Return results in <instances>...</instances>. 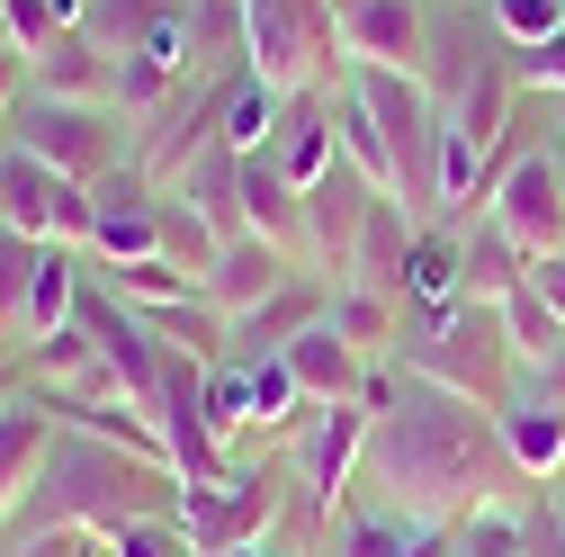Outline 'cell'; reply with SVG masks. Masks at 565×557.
<instances>
[{
	"label": "cell",
	"mask_w": 565,
	"mask_h": 557,
	"mask_svg": "<svg viewBox=\"0 0 565 557\" xmlns=\"http://www.w3.org/2000/svg\"><path fill=\"white\" fill-rule=\"evenodd\" d=\"M369 450H360V485H369V504H395L413 522H440L458 530L467 513L484 504H521V467L503 450V423H493V404L476 396H449L431 378H413V369H377L369 378Z\"/></svg>",
	"instance_id": "cell-1"
},
{
	"label": "cell",
	"mask_w": 565,
	"mask_h": 557,
	"mask_svg": "<svg viewBox=\"0 0 565 557\" xmlns=\"http://www.w3.org/2000/svg\"><path fill=\"white\" fill-rule=\"evenodd\" d=\"M189 485L171 459H135L117 441H90V432H63L54 423V450H45V476L28 495V530H126V522H180Z\"/></svg>",
	"instance_id": "cell-2"
},
{
	"label": "cell",
	"mask_w": 565,
	"mask_h": 557,
	"mask_svg": "<svg viewBox=\"0 0 565 557\" xmlns=\"http://www.w3.org/2000/svg\"><path fill=\"white\" fill-rule=\"evenodd\" d=\"M395 369L431 378L449 396H476V404H503L521 387V360H512V333H503V306H449V315H413L404 324V351Z\"/></svg>",
	"instance_id": "cell-3"
},
{
	"label": "cell",
	"mask_w": 565,
	"mask_h": 557,
	"mask_svg": "<svg viewBox=\"0 0 565 557\" xmlns=\"http://www.w3.org/2000/svg\"><path fill=\"white\" fill-rule=\"evenodd\" d=\"M10 145L36 154V162H54L73 189H99L117 162H135V126H126L117 108H90V99H45V91H28L19 117H10Z\"/></svg>",
	"instance_id": "cell-4"
},
{
	"label": "cell",
	"mask_w": 565,
	"mask_h": 557,
	"mask_svg": "<svg viewBox=\"0 0 565 557\" xmlns=\"http://www.w3.org/2000/svg\"><path fill=\"white\" fill-rule=\"evenodd\" d=\"M288 476L297 467H234L225 485H189V504H180V539L189 557H234V548H260L278 530V513H288Z\"/></svg>",
	"instance_id": "cell-5"
},
{
	"label": "cell",
	"mask_w": 565,
	"mask_h": 557,
	"mask_svg": "<svg viewBox=\"0 0 565 557\" xmlns=\"http://www.w3.org/2000/svg\"><path fill=\"white\" fill-rule=\"evenodd\" d=\"M0 225L28 234V243H73L90 252V189H73L54 162L0 145Z\"/></svg>",
	"instance_id": "cell-6"
},
{
	"label": "cell",
	"mask_w": 565,
	"mask_h": 557,
	"mask_svg": "<svg viewBox=\"0 0 565 557\" xmlns=\"http://www.w3.org/2000/svg\"><path fill=\"white\" fill-rule=\"evenodd\" d=\"M386 189L360 171V162H332L315 189H306V270L315 278H350V252H360V225H369V207H377Z\"/></svg>",
	"instance_id": "cell-7"
},
{
	"label": "cell",
	"mask_w": 565,
	"mask_h": 557,
	"mask_svg": "<svg viewBox=\"0 0 565 557\" xmlns=\"http://www.w3.org/2000/svg\"><path fill=\"white\" fill-rule=\"evenodd\" d=\"M484 217L503 225L530 261H539V252H565V162H556V154H521V162L503 171V189L484 198Z\"/></svg>",
	"instance_id": "cell-8"
},
{
	"label": "cell",
	"mask_w": 565,
	"mask_h": 557,
	"mask_svg": "<svg viewBox=\"0 0 565 557\" xmlns=\"http://www.w3.org/2000/svg\"><path fill=\"white\" fill-rule=\"evenodd\" d=\"M341 63H377V73H422V36H431V0H332Z\"/></svg>",
	"instance_id": "cell-9"
},
{
	"label": "cell",
	"mask_w": 565,
	"mask_h": 557,
	"mask_svg": "<svg viewBox=\"0 0 565 557\" xmlns=\"http://www.w3.org/2000/svg\"><path fill=\"white\" fill-rule=\"evenodd\" d=\"M360 450H369V404H315V423L297 432L288 467H297L306 495H323L341 513V495L360 485Z\"/></svg>",
	"instance_id": "cell-10"
},
{
	"label": "cell",
	"mask_w": 565,
	"mask_h": 557,
	"mask_svg": "<svg viewBox=\"0 0 565 557\" xmlns=\"http://www.w3.org/2000/svg\"><path fill=\"white\" fill-rule=\"evenodd\" d=\"M332 315V278H315V270H297L288 288H278L269 306H252V315H234V360L252 369V360H278L297 333H315Z\"/></svg>",
	"instance_id": "cell-11"
},
{
	"label": "cell",
	"mask_w": 565,
	"mask_h": 557,
	"mask_svg": "<svg viewBox=\"0 0 565 557\" xmlns=\"http://www.w3.org/2000/svg\"><path fill=\"white\" fill-rule=\"evenodd\" d=\"M28 82L45 99H90V108H117V54L90 45L82 28H54L36 54H28Z\"/></svg>",
	"instance_id": "cell-12"
},
{
	"label": "cell",
	"mask_w": 565,
	"mask_h": 557,
	"mask_svg": "<svg viewBox=\"0 0 565 557\" xmlns=\"http://www.w3.org/2000/svg\"><path fill=\"white\" fill-rule=\"evenodd\" d=\"M306 261L297 252H278V243H260V234H234L225 252H216V270H206V306L216 315H252V306H269L278 288H288Z\"/></svg>",
	"instance_id": "cell-13"
},
{
	"label": "cell",
	"mask_w": 565,
	"mask_h": 557,
	"mask_svg": "<svg viewBox=\"0 0 565 557\" xmlns=\"http://www.w3.org/2000/svg\"><path fill=\"white\" fill-rule=\"evenodd\" d=\"M278 369L297 378V396H306V404H360V396H369V378H377V369H369V360L332 333V315H323L315 333H297L288 351H278Z\"/></svg>",
	"instance_id": "cell-14"
},
{
	"label": "cell",
	"mask_w": 565,
	"mask_h": 557,
	"mask_svg": "<svg viewBox=\"0 0 565 557\" xmlns=\"http://www.w3.org/2000/svg\"><path fill=\"white\" fill-rule=\"evenodd\" d=\"M278 171H288L297 189H315L332 162H341V135H332V91H297L288 108H278V126H269V145H260Z\"/></svg>",
	"instance_id": "cell-15"
},
{
	"label": "cell",
	"mask_w": 565,
	"mask_h": 557,
	"mask_svg": "<svg viewBox=\"0 0 565 557\" xmlns=\"http://www.w3.org/2000/svg\"><path fill=\"white\" fill-rule=\"evenodd\" d=\"M171 198L189 207V217L206 225V234H216V243H234V234H252L243 225V154L225 145V135H216V145H206L180 180H171Z\"/></svg>",
	"instance_id": "cell-16"
},
{
	"label": "cell",
	"mask_w": 565,
	"mask_h": 557,
	"mask_svg": "<svg viewBox=\"0 0 565 557\" xmlns=\"http://www.w3.org/2000/svg\"><path fill=\"white\" fill-rule=\"evenodd\" d=\"M493 423H503V450H512V467H521L530 485L565 476V413H556L539 387H512L503 404H493Z\"/></svg>",
	"instance_id": "cell-17"
},
{
	"label": "cell",
	"mask_w": 565,
	"mask_h": 557,
	"mask_svg": "<svg viewBox=\"0 0 565 557\" xmlns=\"http://www.w3.org/2000/svg\"><path fill=\"white\" fill-rule=\"evenodd\" d=\"M458 278H467V306H503V297L530 288V252L493 217H467L458 225Z\"/></svg>",
	"instance_id": "cell-18"
},
{
	"label": "cell",
	"mask_w": 565,
	"mask_h": 557,
	"mask_svg": "<svg viewBox=\"0 0 565 557\" xmlns=\"http://www.w3.org/2000/svg\"><path fill=\"white\" fill-rule=\"evenodd\" d=\"M243 225H252L260 243H278V252L306 261V189L278 171L269 154H243Z\"/></svg>",
	"instance_id": "cell-19"
},
{
	"label": "cell",
	"mask_w": 565,
	"mask_h": 557,
	"mask_svg": "<svg viewBox=\"0 0 565 557\" xmlns=\"http://www.w3.org/2000/svg\"><path fill=\"white\" fill-rule=\"evenodd\" d=\"M422 225L404 217V198H377L369 225H360V252H350V288H377V297H404V261H413Z\"/></svg>",
	"instance_id": "cell-20"
},
{
	"label": "cell",
	"mask_w": 565,
	"mask_h": 557,
	"mask_svg": "<svg viewBox=\"0 0 565 557\" xmlns=\"http://www.w3.org/2000/svg\"><path fill=\"white\" fill-rule=\"evenodd\" d=\"M404 324H413V306L404 297H377V288H332V333L350 341V351H360L369 369H386L395 351H404Z\"/></svg>",
	"instance_id": "cell-21"
},
{
	"label": "cell",
	"mask_w": 565,
	"mask_h": 557,
	"mask_svg": "<svg viewBox=\"0 0 565 557\" xmlns=\"http://www.w3.org/2000/svg\"><path fill=\"white\" fill-rule=\"evenodd\" d=\"M422 530H440V522H413V513H395V504H341L332 513V557H404Z\"/></svg>",
	"instance_id": "cell-22"
},
{
	"label": "cell",
	"mask_w": 565,
	"mask_h": 557,
	"mask_svg": "<svg viewBox=\"0 0 565 557\" xmlns=\"http://www.w3.org/2000/svg\"><path fill=\"white\" fill-rule=\"evenodd\" d=\"M404 306H413V315H449V306H467V278H458V234L422 225V243H413V261H404Z\"/></svg>",
	"instance_id": "cell-23"
},
{
	"label": "cell",
	"mask_w": 565,
	"mask_h": 557,
	"mask_svg": "<svg viewBox=\"0 0 565 557\" xmlns=\"http://www.w3.org/2000/svg\"><path fill=\"white\" fill-rule=\"evenodd\" d=\"M99 288L117 297V306H135V315H153V306H180V297H198V278L180 270V261H162V252H145V261H108V270H90Z\"/></svg>",
	"instance_id": "cell-24"
},
{
	"label": "cell",
	"mask_w": 565,
	"mask_h": 557,
	"mask_svg": "<svg viewBox=\"0 0 565 557\" xmlns=\"http://www.w3.org/2000/svg\"><path fill=\"white\" fill-rule=\"evenodd\" d=\"M189 0H82V36L108 45V54H135L162 19H180Z\"/></svg>",
	"instance_id": "cell-25"
},
{
	"label": "cell",
	"mask_w": 565,
	"mask_h": 557,
	"mask_svg": "<svg viewBox=\"0 0 565 557\" xmlns=\"http://www.w3.org/2000/svg\"><path fill=\"white\" fill-rule=\"evenodd\" d=\"M503 333H512V360H521V378H530V369H547V360L565 351V315H556L539 288L503 297Z\"/></svg>",
	"instance_id": "cell-26"
},
{
	"label": "cell",
	"mask_w": 565,
	"mask_h": 557,
	"mask_svg": "<svg viewBox=\"0 0 565 557\" xmlns=\"http://www.w3.org/2000/svg\"><path fill=\"white\" fill-rule=\"evenodd\" d=\"M153 234H162V261H180V270L198 278V288H206V270H216V252H225V243H216V234H206V225L189 217V207L171 198V189L153 198Z\"/></svg>",
	"instance_id": "cell-27"
},
{
	"label": "cell",
	"mask_w": 565,
	"mask_h": 557,
	"mask_svg": "<svg viewBox=\"0 0 565 557\" xmlns=\"http://www.w3.org/2000/svg\"><path fill=\"white\" fill-rule=\"evenodd\" d=\"M278 108H288V99H278L269 82L243 73L234 99H225V145H234V154H260V145H269V126H278Z\"/></svg>",
	"instance_id": "cell-28"
},
{
	"label": "cell",
	"mask_w": 565,
	"mask_h": 557,
	"mask_svg": "<svg viewBox=\"0 0 565 557\" xmlns=\"http://www.w3.org/2000/svg\"><path fill=\"white\" fill-rule=\"evenodd\" d=\"M36 261H45V243H28V234L0 225V351H10V333H19V306H28Z\"/></svg>",
	"instance_id": "cell-29"
},
{
	"label": "cell",
	"mask_w": 565,
	"mask_h": 557,
	"mask_svg": "<svg viewBox=\"0 0 565 557\" xmlns=\"http://www.w3.org/2000/svg\"><path fill=\"white\" fill-rule=\"evenodd\" d=\"M530 504V495H521ZM521 504H484V513H467L449 539H458V557H521Z\"/></svg>",
	"instance_id": "cell-30"
},
{
	"label": "cell",
	"mask_w": 565,
	"mask_h": 557,
	"mask_svg": "<svg viewBox=\"0 0 565 557\" xmlns=\"http://www.w3.org/2000/svg\"><path fill=\"white\" fill-rule=\"evenodd\" d=\"M484 19H493L503 45H539V36L565 28V0H484Z\"/></svg>",
	"instance_id": "cell-31"
},
{
	"label": "cell",
	"mask_w": 565,
	"mask_h": 557,
	"mask_svg": "<svg viewBox=\"0 0 565 557\" xmlns=\"http://www.w3.org/2000/svg\"><path fill=\"white\" fill-rule=\"evenodd\" d=\"M99 557H189V539H180V522H126L99 539Z\"/></svg>",
	"instance_id": "cell-32"
},
{
	"label": "cell",
	"mask_w": 565,
	"mask_h": 557,
	"mask_svg": "<svg viewBox=\"0 0 565 557\" xmlns=\"http://www.w3.org/2000/svg\"><path fill=\"white\" fill-rule=\"evenodd\" d=\"M0 10H10V45H19V54H36V45L63 28V19L45 10V0H0Z\"/></svg>",
	"instance_id": "cell-33"
},
{
	"label": "cell",
	"mask_w": 565,
	"mask_h": 557,
	"mask_svg": "<svg viewBox=\"0 0 565 557\" xmlns=\"http://www.w3.org/2000/svg\"><path fill=\"white\" fill-rule=\"evenodd\" d=\"M28 91H36V82H28V54H19V45H0V145H10V117H19Z\"/></svg>",
	"instance_id": "cell-34"
},
{
	"label": "cell",
	"mask_w": 565,
	"mask_h": 557,
	"mask_svg": "<svg viewBox=\"0 0 565 557\" xmlns=\"http://www.w3.org/2000/svg\"><path fill=\"white\" fill-rule=\"evenodd\" d=\"M530 288H539V297L565 315V252H539V261H530Z\"/></svg>",
	"instance_id": "cell-35"
},
{
	"label": "cell",
	"mask_w": 565,
	"mask_h": 557,
	"mask_svg": "<svg viewBox=\"0 0 565 557\" xmlns=\"http://www.w3.org/2000/svg\"><path fill=\"white\" fill-rule=\"evenodd\" d=\"M530 387H539V396H547V404H556V413H565V351H556V360H547V369H530Z\"/></svg>",
	"instance_id": "cell-36"
},
{
	"label": "cell",
	"mask_w": 565,
	"mask_h": 557,
	"mask_svg": "<svg viewBox=\"0 0 565 557\" xmlns=\"http://www.w3.org/2000/svg\"><path fill=\"white\" fill-rule=\"evenodd\" d=\"M404 557H458V539H449V530H422V539H413Z\"/></svg>",
	"instance_id": "cell-37"
},
{
	"label": "cell",
	"mask_w": 565,
	"mask_h": 557,
	"mask_svg": "<svg viewBox=\"0 0 565 557\" xmlns=\"http://www.w3.org/2000/svg\"><path fill=\"white\" fill-rule=\"evenodd\" d=\"M45 10H54L63 28H82V0H45Z\"/></svg>",
	"instance_id": "cell-38"
},
{
	"label": "cell",
	"mask_w": 565,
	"mask_h": 557,
	"mask_svg": "<svg viewBox=\"0 0 565 557\" xmlns=\"http://www.w3.org/2000/svg\"><path fill=\"white\" fill-rule=\"evenodd\" d=\"M234 557H278V548H269V539H260V548H234Z\"/></svg>",
	"instance_id": "cell-39"
}]
</instances>
